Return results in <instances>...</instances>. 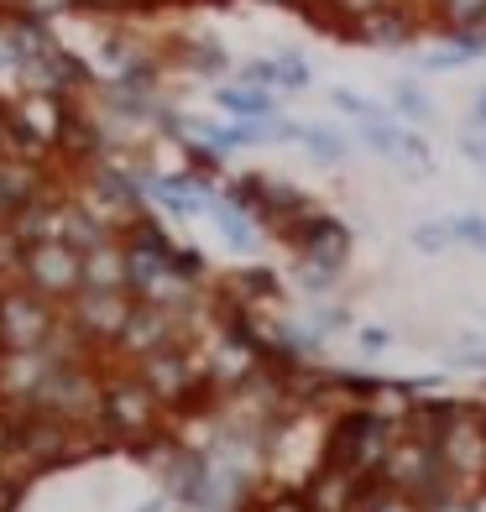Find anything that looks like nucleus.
<instances>
[{
  "label": "nucleus",
  "instance_id": "obj_1",
  "mask_svg": "<svg viewBox=\"0 0 486 512\" xmlns=\"http://www.w3.org/2000/svg\"><path fill=\"white\" fill-rule=\"evenodd\" d=\"M398 434H403L398 413L372 408V403H351L345 418H335L330 439H324V460L345 465L356 481H372V476H382V460H387V450H392Z\"/></svg>",
  "mask_w": 486,
  "mask_h": 512
},
{
  "label": "nucleus",
  "instance_id": "obj_2",
  "mask_svg": "<svg viewBox=\"0 0 486 512\" xmlns=\"http://www.w3.org/2000/svg\"><path fill=\"white\" fill-rule=\"evenodd\" d=\"M162 413L168 403L136 377V366L121 371V377H105V392H100V413H95V434L110 439V445H131L142 450L162 434Z\"/></svg>",
  "mask_w": 486,
  "mask_h": 512
},
{
  "label": "nucleus",
  "instance_id": "obj_3",
  "mask_svg": "<svg viewBox=\"0 0 486 512\" xmlns=\"http://www.w3.org/2000/svg\"><path fill=\"white\" fill-rule=\"evenodd\" d=\"M136 377H142L162 403H168V413H199V403L220 398V387L210 382V371H204V356L189 351V340L183 345H162V351L131 361Z\"/></svg>",
  "mask_w": 486,
  "mask_h": 512
},
{
  "label": "nucleus",
  "instance_id": "obj_4",
  "mask_svg": "<svg viewBox=\"0 0 486 512\" xmlns=\"http://www.w3.org/2000/svg\"><path fill=\"white\" fill-rule=\"evenodd\" d=\"M63 330V304L42 298L37 288L16 283H0V356H16V351H42L53 345Z\"/></svg>",
  "mask_w": 486,
  "mask_h": 512
},
{
  "label": "nucleus",
  "instance_id": "obj_5",
  "mask_svg": "<svg viewBox=\"0 0 486 512\" xmlns=\"http://www.w3.org/2000/svg\"><path fill=\"white\" fill-rule=\"evenodd\" d=\"M382 481L392 486V492H408V497H419V502H429V497H439V492H450V471H445V460H439V445L434 439H424V434H398L392 439V450H387V460H382ZM460 492V486H455Z\"/></svg>",
  "mask_w": 486,
  "mask_h": 512
},
{
  "label": "nucleus",
  "instance_id": "obj_6",
  "mask_svg": "<svg viewBox=\"0 0 486 512\" xmlns=\"http://www.w3.org/2000/svg\"><path fill=\"white\" fill-rule=\"evenodd\" d=\"M21 283L68 309L84 293V251L74 241H63V236L32 241L27 251H21Z\"/></svg>",
  "mask_w": 486,
  "mask_h": 512
},
{
  "label": "nucleus",
  "instance_id": "obj_7",
  "mask_svg": "<svg viewBox=\"0 0 486 512\" xmlns=\"http://www.w3.org/2000/svg\"><path fill=\"white\" fill-rule=\"evenodd\" d=\"M434 445H439V460H445V471L460 492L486 486V408L481 403H460V413L445 424V434Z\"/></svg>",
  "mask_w": 486,
  "mask_h": 512
},
{
  "label": "nucleus",
  "instance_id": "obj_8",
  "mask_svg": "<svg viewBox=\"0 0 486 512\" xmlns=\"http://www.w3.org/2000/svg\"><path fill=\"white\" fill-rule=\"evenodd\" d=\"M131 309H136L131 293H95V288H84L74 304L63 309V324L74 330V340L84 345V351L115 356V340H121Z\"/></svg>",
  "mask_w": 486,
  "mask_h": 512
},
{
  "label": "nucleus",
  "instance_id": "obj_9",
  "mask_svg": "<svg viewBox=\"0 0 486 512\" xmlns=\"http://www.w3.org/2000/svg\"><path fill=\"white\" fill-rule=\"evenodd\" d=\"M424 21H429V0H387V6L366 11V16H356V21H345L340 37L361 42V48L403 53V48H413V42H419Z\"/></svg>",
  "mask_w": 486,
  "mask_h": 512
},
{
  "label": "nucleus",
  "instance_id": "obj_10",
  "mask_svg": "<svg viewBox=\"0 0 486 512\" xmlns=\"http://www.w3.org/2000/svg\"><path fill=\"white\" fill-rule=\"evenodd\" d=\"M183 340H189V314L162 309V304H142V298H136L126 330H121V340H115V356L142 361V356L162 351V345H183Z\"/></svg>",
  "mask_w": 486,
  "mask_h": 512
},
{
  "label": "nucleus",
  "instance_id": "obj_11",
  "mask_svg": "<svg viewBox=\"0 0 486 512\" xmlns=\"http://www.w3.org/2000/svg\"><path fill=\"white\" fill-rule=\"evenodd\" d=\"M283 241L293 246V256H309V262L340 267V272H345V262H351V225L335 220V215H324V209L298 215V220L283 230Z\"/></svg>",
  "mask_w": 486,
  "mask_h": 512
},
{
  "label": "nucleus",
  "instance_id": "obj_12",
  "mask_svg": "<svg viewBox=\"0 0 486 512\" xmlns=\"http://www.w3.org/2000/svg\"><path fill=\"white\" fill-rule=\"evenodd\" d=\"M304 497L314 512H356V497H361V481L345 471V465H330L319 460V471L304 481Z\"/></svg>",
  "mask_w": 486,
  "mask_h": 512
},
{
  "label": "nucleus",
  "instance_id": "obj_13",
  "mask_svg": "<svg viewBox=\"0 0 486 512\" xmlns=\"http://www.w3.org/2000/svg\"><path fill=\"white\" fill-rule=\"evenodd\" d=\"M277 298H283V277L272 267H246L220 283V304H236V309H267Z\"/></svg>",
  "mask_w": 486,
  "mask_h": 512
},
{
  "label": "nucleus",
  "instance_id": "obj_14",
  "mask_svg": "<svg viewBox=\"0 0 486 512\" xmlns=\"http://www.w3.org/2000/svg\"><path fill=\"white\" fill-rule=\"evenodd\" d=\"M210 220H215V230H220V241L230 246V251H241V256H251V251H257L262 246V220L257 215H251V209H241L236 199H215V209H210Z\"/></svg>",
  "mask_w": 486,
  "mask_h": 512
},
{
  "label": "nucleus",
  "instance_id": "obj_15",
  "mask_svg": "<svg viewBox=\"0 0 486 512\" xmlns=\"http://www.w3.org/2000/svg\"><path fill=\"white\" fill-rule=\"evenodd\" d=\"M84 288L95 293H131L126 288V241L115 236L95 251H84Z\"/></svg>",
  "mask_w": 486,
  "mask_h": 512
},
{
  "label": "nucleus",
  "instance_id": "obj_16",
  "mask_svg": "<svg viewBox=\"0 0 486 512\" xmlns=\"http://www.w3.org/2000/svg\"><path fill=\"white\" fill-rule=\"evenodd\" d=\"M215 105L230 115V121H257V115H277V89H262V84H215Z\"/></svg>",
  "mask_w": 486,
  "mask_h": 512
},
{
  "label": "nucleus",
  "instance_id": "obj_17",
  "mask_svg": "<svg viewBox=\"0 0 486 512\" xmlns=\"http://www.w3.org/2000/svg\"><path fill=\"white\" fill-rule=\"evenodd\" d=\"M429 21H434L439 32L486 27V0H429Z\"/></svg>",
  "mask_w": 486,
  "mask_h": 512
},
{
  "label": "nucleus",
  "instance_id": "obj_18",
  "mask_svg": "<svg viewBox=\"0 0 486 512\" xmlns=\"http://www.w3.org/2000/svg\"><path fill=\"white\" fill-rule=\"evenodd\" d=\"M356 512H424V502H419V497H408V492H392L382 476H372V481H361Z\"/></svg>",
  "mask_w": 486,
  "mask_h": 512
},
{
  "label": "nucleus",
  "instance_id": "obj_19",
  "mask_svg": "<svg viewBox=\"0 0 486 512\" xmlns=\"http://www.w3.org/2000/svg\"><path fill=\"white\" fill-rule=\"evenodd\" d=\"M178 58H183V68H194V74H204V79H220L230 68V53L220 48L215 37H189L178 48Z\"/></svg>",
  "mask_w": 486,
  "mask_h": 512
},
{
  "label": "nucleus",
  "instance_id": "obj_20",
  "mask_svg": "<svg viewBox=\"0 0 486 512\" xmlns=\"http://www.w3.org/2000/svg\"><path fill=\"white\" fill-rule=\"evenodd\" d=\"M392 110H398L408 126L434 121V100H429V89L419 79H398V84H392Z\"/></svg>",
  "mask_w": 486,
  "mask_h": 512
},
{
  "label": "nucleus",
  "instance_id": "obj_21",
  "mask_svg": "<svg viewBox=\"0 0 486 512\" xmlns=\"http://www.w3.org/2000/svg\"><path fill=\"white\" fill-rule=\"evenodd\" d=\"M293 277H298V288H304V293L330 298L335 283H340V267H324V262H309V256H293Z\"/></svg>",
  "mask_w": 486,
  "mask_h": 512
},
{
  "label": "nucleus",
  "instance_id": "obj_22",
  "mask_svg": "<svg viewBox=\"0 0 486 512\" xmlns=\"http://www.w3.org/2000/svg\"><path fill=\"white\" fill-rule=\"evenodd\" d=\"M298 147H309L314 162H324V168L345 162V136H335L330 126H304V131H298Z\"/></svg>",
  "mask_w": 486,
  "mask_h": 512
},
{
  "label": "nucleus",
  "instance_id": "obj_23",
  "mask_svg": "<svg viewBox=\"0 0 486 512\" xmlns=\"http://www.w3.org/2000/svg\"><path fill=\"white\" fill-rule=\"evenodd\" d=\"M408 241H413V251H424V256H445L455 246V225L450 220H424V225L408 230Z\"/></svg>",
  "mask_w": 486,
  "mask_h": 512
},
{
  "label": "nucleus",
  "instance_id": "obj_24",
  "mask_svg": "<svg viewBox=\"0 0 486 512\" xmlns=\"http://www.w3.org/2000/svg\"><path fill=\"white\" fill-rule=\"evenodd\" d=\"M466 63H476L466 48H460V42H439V48H424L419 53V68H424V74H450V68H466Z\"/></svg>",
  "mask_w": 486,
  "mask_h": 512
},
{
  "label": "nucleus",
  "instance_id": "obj_25",
  "mask_svg": "<svg viewBox=\"0 0 486 512\" xmlns=\"http://www.w3.org/2000/svg\"><path fill=\"white\" fill-rule=\"evenodd\" d=\"M330 105H335L340 115H351L356 126H361V121H382V115H387L382 105H372V100H361L356 89H330Z\"/></svg>",
  "mask_w": 486,
  "mask_h": 512
},
{
  "label": "nucleus",
  "instance_id": "obj_26",
  "mask_svg": "<svg viewBox=\"0 0 486 512\" xmlns=\"http://www.w3.org/2000/svg\"><path fill=\"white\" fill-rule=\"evenodd\" d=\"M277 74H283V89H309L314 84V68L304 53H277Z\"/></svg>",
  "mask_w": 486,
  "mask_h": 512
},
{
  "label": "nucleus",
  "instance_id": "obj_27",
  "mask_svg": "<svg viewBox=\"0 0 486 512\" xmlns=\"http://www.w3.org/2000/svg\"><path fill=\"white\" fill-rule=\"evenodd\" d=\"M236 79H246V84H262V89H283V74H277V58H246Z\"/></svg>",
  "mask_w": 486,
  "mask_h": 512
},
{
  "label": "nucleus",
  "instance_id": "obj_28",
  "mask_svg": "<svg viewBox=\"0 0 486 512\" xmlns=\"http://www.w3.org/2000/svg\"><path fill=\"white\" fill-rule=\"evenodd\" d=\"M309 324H314L324 340H330V335H340V330H351V309H345V304H324V309L309 314Z\"/></svg>",
  "mask_w": 486,
  "mask_h": 512
},
{
  "label": "nucleus",
  "instance_id": "obj_29",
  "mask_svg": "<svg viewBox=\"0 0 486 512\" xmlns=\"http://www.w3.org/2000/svg\"><path fill=\"white\" fill-rule=\"evenodd\" d=\"M251 512H314L304 492H272V497H251Z\"/></svg>",
  "mask_w": 486,
  "mask_h": 512
},
{
  "label": "nucleus",
  "instance_id": "obj_30",
  "mask_svg": "<svg viewBox=\"0 0 486 512\" xmlns=\"http://www.w3.org/2000/svg\"><path fill=\"white\" fill-rule=\"evenodd\" d=\"M455 147H460V157H466L476 173H486V131L466 126V131H460V142H455Z\"/></svg>",
  "mask_w": 486,
  "mask_h": 512
},
{
  "label": "nucleus",
  "instance_id": "obj_31",
  "mask_svg": "<svg viewBox=\"0 0 486 512\" xmlns=\"http://www.w3.org/2000/svg\"><path fill=\"white\" fill-rule=\"evenodd\" d=\"M450 225H455V241H466V246L486 251V215H455Z\"/></svg>",
  "mask_w": 486,
  "mask_h": 512
},
{
  "label": "nucleus",
  "instance_id": "obj_32",
  "mask_svg": "<svg viewBox=\"0 0 486 512\" xmlns=\"http://www.w3.org/2000/svg\"><path fill=\"white\" fill-rule=\"evenodd\" d=\"M330 6V16L340 21V32H345V21H356V16H366V11H377V6H387V0H324Z\"/></svg>",
  "mask_w": 486,
  "mask_h": 512
},
{
  "label": "nucleus",
  "instance_id": "obj_33",
  "mask_svg": "<svg viewBox=\"0 0 486 512\" xmlns=\"http://www.w3.org/2000/svg\"><path fill=\"white\" fill-rule=\"evenodd\" d=\"M424 512H471V492H455V486H450V492L429 497V502H424Z\"/></svg>",
  "mask_w": 486,
  "mask_h": 512
},
{
  "label": "nucleus",
  "instance_id": "obj_34",
  "mask_svg": "<svg viewBox=\"0 0 486 512\" xmlns=\"http://www.w3.org/2000/svg\"><path fill=\"white\" fill-rule=\"evenodd\" d=\"M11 434H16V413L0 403V465H6V455H11Z\"/></svg>",
  "mask_w": 486,
  "mask_h": 512
},
{
  "label": "nucleus",
  "instance_id": "obj_35",
  "mask_svg": "<svg viewBox=\"0 0 486 512\" xmlns=\"http://www.w3.org/2000/svg\"><path fill=\"white\" fill-rule=\"evenodd\" d=\"M356 340H361V351H387V345H392V335L377 330V324H372V330H361Z\"/></svg>",
  "mask_w": 486,
  "mask_h": 512
},
{
  "label": "nucleus",
  "instance_id": "obj_36",
  "mask_svg": "<svg viewBox=\"0 0 486 512\" xmlns=\"http://www.w3.org/2000/svg\"><path fill=\"white\" fill-rule=\"evenodd\" d=\"M466 126H476V131H486V89H481V95L471 100V121Z\"/></svg>",
  "mask_w": 486,
  "mask_h": 512
},
{
  "label": "nucleus",
  "instance_id": "obj_37",
  "mask_svg": "<svg viewBox=\"0 0 486 512\" xmlns=\"http://www.w3.org/2000/svg\"><path fill=\"white\" fill-rule=\"evenodd\" d=\"M471 512H486V486H476V492H471Z\"/></svg>",
  "mask_w": 486,
  "mask_h": 512
},
{
  "label": "nucleus",
  "instance_id": "obj_38",
  "mask_svg": "<svg viewBox=\"0 0 486 512\" xmlns=\"http://www.w3.org/2000/svg\"><path fill=\"white\" fill-rule=\"evenodd\" d=\"M267 6H288V11H304L309 0H267Z\"/></svg>",
  "mask_w": 486,
  "mask_h": 512
},
{
  "label": "nucleus",
  "instance_id": "obj_39",
  "mask_svg": "<svg viewBox=\"0 0 486 512\" xmlns=\"http://www.w3.org/2000/svg\"><path fill=\"white\" fill-rule=\"evenodd\" d=\"M0 152H6V115H0ZM0 162H6V157H0Z\"/></svg>",
  "mask_w": 486,
  "mask_h": 512
},
{
  "label": "nucleus",
  "instance_id": "obj_40",
  "mask_svg": "<svg viewBox=\"0 0 486 512\" xmlns=\"http://www.w3.org/2000/svg\"><path fill=\"white\" fill-rule=\"evenodd\" d=\"M131 6H162V0H131Z\"/></svg>",
  "mask_w": 486,
  "mask_h": 512
},
{
  "label": "nucleus",
  "instance_id": "obj_41",
  "mask_svg": "<svg viewBox=\"0 0 486 512\" xmlns=\"http://www.w3.org/2000/svg\"><path fill=\"white\" fill-rule=\"evenodd\" d=\"M178 512H189V507H178Z\"/></svg>",
  "mask_w": 486,
  "mask_h": 512
}]
</instances>
